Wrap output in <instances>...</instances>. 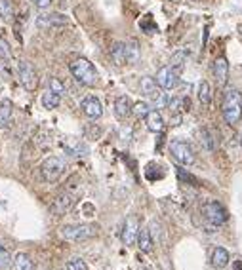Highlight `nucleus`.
Segmentation results:
<instances>
[{
	"label": "nucleus",
	"mask_w": 242,
	"mask_h": 270,
	"mask_svg": "<svg viewBox=\"0 0 242 270\" xmlns=\"http://www.w3.org/2000/svg\"><path fill=\"white\" fill-rule=\"evenodd\" d=\"M111 59H113L116 67L128 65V61H126V44L124 42H114L113 48H111Z\"/></svg>",
	"instance_id": "18"
},
{
	"label": "nucleus",
	"mask_w": 242,
	"mask_h": 270,
	"mask_svg": "<svg viewBox=\"0 0 242 270\" xmlns=\"http://www.w3.org/2000/svg\"><path fill=\"white\" fill-rule=\"evenodd\" d=\"M172 2H177V0H172Z\"/></svg>",
	"instance_id": "39"
},
{
	"label": "nucleus",
	"mask_w": 242,
	"mask_h": 270,
	"mask_svg": "<svg viewBox=\"0 0 242 270\" xmlns=\"http://www.w3.org/2000/svg\"><path fill=\"white\" fill-rule=\"evenodd\" d=\"M177 177L182 179V181H187V183H196V179L193 175H189L185 173V169H177Z\"/></svg>",
	"instance_id": "37"
},
{
	"label": "nucleus",
	"mask_w": 242,
	"mask_h": 270,
	"mask_svg": "<svg viewBox=\"0 0 242 270\" xmlns=\"http://www.w3.org/2000/svg\"><path fill=\"white\" fill-rule=\"evenodd\" d=\"M0 59L4 61H10L12 59V52H10V46H8V42L0 36Z\"/></svg>",
	"instance_id": "33"
},
{
	"label": "nucleus",
	"mask_w": 242,
	"mask_h": 270,
	"mask_svg": "<svg viewBox=\"0 0 242 270\" xmlns=\"http://www.w3.org/2000/svg\"><path fill=\"white\" fill-rule=\"evenodd\" d=\"M145 124H147L149 131H153V133H160L164 129V118L158 110H149V115L145 116Z\"/></svg>",
	"instance_id": "17"
},
{
	"label": "nucleus",
	"mask_w": 242,
	"mask_h": 270,
	"mask_svg": "<svg viewBox=\"0 0 242 270\" xmlns=\"http://www.w3.org/2000/svg\"><path fill=\"white\" fill-rule=\"evenodd\" d=\"M74 202H76V200H74L73 194H69V192H61V194H57L54 198V202L50 204V211H52L55 217L65 215V213H69V211L73 210Z\"/></svg>",
	"instance_id": "11"
},
{
	"label": "nucleus",
	"mask_w": 242,
	"mask_h": 270,
	"mask_svg": "<svg viewBox=\"0 0 242 270\" xmlns=\"http://www.w3.org/2000/svg\"><path fill=\"white\" fill-rule=\"evenodd\" d=\"M67 169V162L63 156H50L41 164V177L42 181L55 183Z\"/></svg>",
	"instance_id": "4"
},
{
	"label": "nucleus",
	"mask_w": 242,
	"mask_h": 270,
	"mask_svg": "<svg viewBox=\"0 0 242 270\" xmlns=\"http://www.w3.org/2000/svg\"><path fill=\"white\" fill-rule=\"evenodd\" d=\"M198 101L204 105V107H208L210 103H212V89H210V84L206 80H202L198 84Z\"/></svg>",
	"instance_id": "25"
},
{
	"label": "nucleus",
	"mask_w": 242,
	"mask_h": 270,
	"mask_svg": "<svg viewBox=\"0 0 242 270\" xmlns=\"http://www.w3.org/2000/svg\"><path fill=\"white\" fill-rule=\"evenodd\" d=\"M193 2H196V0H193Z\"/></svg>",
	"instance_id": "40"
},
{
	"label": "nucleus",
	"mask_w": 242,
	"mask_h": 270,
	"mask_svg": "<svg viewBox=\"0 0 242 270\" xmlns=\"http://www.w3.org/2000/svg\"><path fill=\"white\" fill-rule=\"evenodd\" d=\"M80 108H82V112H84V116L92 118V120H97V118H101V115H103V105H101V101L95 95L84 97L80 103Z\"/></svg>",
	"instance_id": "14"
},
{
	"label": "nucleus",
	"mask_w": 242,
	"mask_h": 270,
	"mask_svg": "<svg viewBox=\"0 0 242 270\" xmlns=\"http://www.w3.org/2000/svg\"><path fill=\"white\" fill-rule=\"evenodd\" d=\"M179 75H182V73H177L172 65L162 67L160 71L156 73V84H158L162 89H174L175 86H177V82H179Z\"/></svg>",
	"instance_id": "12"
},
{
	"label": "nucleus",
	"mask_w": 242,
	"mask_h": 270,
	"mask_svg": "<svg viewBox=\"0 0 242 270\" xmlns=\"http://www.w3.org/2000/svg\"><path fill=\"white\" fill-rule=\"evenodd\" d=\"M84 135H86L88 139H97V137L101 135V129L97 128L94 131V129H92V126H86V129H84Z\"/></svg>",
	"instance_id": "35"
},
{
	"label": "nucleus",
	"mask_w": 242,
	"mask_h": 270,
	"mask_svg": "<svg viewBox=\"0 0 242 270\" xmlns=\"http://www.w3.org/2000/svg\"><path fill=\"white\" fill-rule=\"evenodd\" d=\"M69 71H71V75L74 76V80L80 82L82 86H88V88H92L97 84L99 80V75H97V71H95L94 63L86 57H76V59L69 65Z\"/></svg>",
	"instance_id": "1"
},
{
	"label": "nucleus",
	"mask_w": 242,
	"mask_h": 270,
	"mask_svg": "<svg viewBox=\"0 0 242 270\" xmlns=\"http://www.w3.org/2000/svg\"><path fill=\"white\" fill-rule=\"evenodd\" d=\"M223 118L229 126H236L242 118V94L238 89H227L223 95Z\"/></svg>",
	"instance_id": "2"
},
{
	"label": "nucleus",
	"mask_w": 242,
	"mask_h": 270,
	"mask_svg": "<svg viewBox=\"0 0 242 270\" xmlns=\"http://www.w3.org/2000/svg\"><path fill=\"white\" fill-rule=\"evenodd\" d=\"M61 147L65 150V154L74 156V158H84V156L90 154V149L88 145L82 139H76V137H65L61 141Z\"/></svg>",
	"instance_id": "10"
},
{
	"label": "nucleus",
	"mask_w": 242,
	"mask_h": 270,
	"mask_svg": "<svg viewBox=\"0 0 242 270\" xmlns=\"http://www.w3.org/2000/svg\"><path fill=\"white\" fill-rule=\"evenodd\" d=\"M65 270H88V264L82 261V259H71L67 264H65Z\"/></svg>",
	"instance_id": "32"
},
{
	"label": "nucleus",
	"mask_w": 242,
	"mask_h": 270,
	"mask_svg": "<svg viewBox=\"0 0 242 270\" xmlns=\"http://www.w3.org/2000/svg\"><path fill=\"white\" fill-rule=\"evenodd\" d=\"M63 25H67V17L63 14H54V12H50V14H41L36 15V27L38 29H57V27H63Z\"/></svg>",
	"instance_id": "13"
},
{
	"label": "nucleus",
	"mask_w": 242,
	"mask_h": 270,
	"mask_svg": "<svg viewBox=\"0 0 242 270\" xmlns=\"http://www.w3.org/2000/svg\"><path fill=\"white\" fill-rule=\"evenodd\" d=\"M214 76L219 86H225L229 78V63L225 57H217L214 61Z\"/></svg>",
	"instance_id": "16"
},
{
	"label": "nucleus",
	"mask_w": 242,
	"mask_h": 270,
	"mask_svg": "<svg viewBox=\"0 0 242 270\" xmlns=\"http://www.w3.org/2000/svg\"><path fill=\"white\" fill-rule=\"evenodd\" d=\"M12 103L4 99L0 101V129H6L12 126Z\"/></svg>",
	"instance_id": "20"
},
{
	"label": "nucleus",
	"mask_w": 242,
	"mask_h": 270,
	"mask_svg": "<svg viewBox=\"0 0 242 270\" xmlns=\"http://www.w3.org/2000/svg\"><path fill=\"white\" fill-rule=\"evenodd\" d=\"M97 230H99V227L92 223L65 224V227H61L59 234L61 238H65L69 242H84V240H90V238L97 236Z\"/></svg>",
	"instance_id": "3"
},
{
	"label": "nucleus",
	"mask_w": 242,
	"mask_h": 270,
	"mask_svg": "<svg viewBox=\"0 0 242 270\" xmlns=\"http://www.w3.org/2000/svg\"><path fill=\"white\" fill-rule=\"evenodd\" d=\"M137 245L143 253H151L153 251V245H155V240L151 236V230L142 229L139 230V236H137Z\"/></svg>",
	"instance_id": "21"
},
{
	"label": "nucleus",
	"mask_w": 242,
	"mask_h": 270,
	"mask_svg": "<svg viewBox=\"0 0 242 270\" xmlns=\"http://www.w3.org/2000/svg\"><path fill=\"white\" fill-rule=\"evenodd\" d=\"M168 108L174 115H177V112H182V110L189 108V99H185V97H170Z\"/></svg>",
	"instance_id": "26"
},
{
	"label": "nucleus",
	"mask_w": 242,
	"mask_h": 270,
	"mask_svg": "<svg viewBox=\"0 0 242 270\" xmlns=\"http://www.w3.org/2000/svg\"><path fill=\"white\" fill-rule=\"evenodd\" d=\"M202 135V143H204V147L208 150H215V139H214V133H212V129L210 128H204L200 131Z\"/></svg>",
	"instance_id": "28"
},
{
	"label": "nucleus",
	"mask_w": 242,
	"mask_h": 270,
	"mask_svg": "<svg viewBox=\"0 0 242 270\" xmlns=\"http://www.w3.org/2000/svg\"><path fill=\"white\" fill-rule=\"evenodd\" d=\"M149 110H151V107H149V103H145V101H139L134 105V115L137 116V118H145V116L149 115Z\"/></svg>",
	"instance_id": "31"
},
{
	"label": "nucleus",
	"mask_w": 242,
	"mask_h": 270,
	"mask_svg": "<svg viewBox=\"0 0 242 270\" xmlns=\"http://www.w3.org/2000/svg\"><path fill=\"white\" fill-rule=\"evenodd\" d=\"M235 270H242V261H238V263L235 264Z\"/></svg>",
	"instance_id": "38"
},
{
	"label": "nucleus",
	"mask_w": 242,
	"mask_h": 270,
	"mask_svg": "<svg viewBox=\"0 0 242 270\" xmlns=\"http://www.w3.org/2000/svg\"><path fill=\"white\" fill-rule=\"evenodd\" d=\"M231 261V257H229V251L225 248H215L212 251V266L214 268H225Z\"/></svg>",
	"instance_id": "19"
},
{
	"label": "nucleus",
	"mask_w": 242,
	"mask_h": 270,
	"mask_svg": "<svg viewBox=\"0 0 242 270\" xmlns=\"http://www.w3.org/2000/svg\"><path fill=\"white\" fill-rule=\"evenodd\" d=\"M170 154L175 158V162L183 166H193L195 164V150L191 149V145L183 139H172L170 141Z\"/></svg>",
	"instance_id": "6"
},
{
	"label": "nucleus",
	"mask_w": 242,
	"mask_h": 270,
	"mask_svg": "<svg viewBox=\"0 0 242 270\" xmlns=\"http://www.w3.org/2000/svg\"><path fill=\"white\" fill-rule=\"evenodd\" d=\"M12 270H33V261L27 253H17L12 259Z\"/></svg>",
	"instance_id": "23"
},
{
	"label": "nucleus",
	"mask_w": 242,
	"mask_h": 270,
	"mask_svg": "<svg viewBox=\"0 0 242 270\" xmlns=\"http://www.w3.org/2000/svg\"><path fill=\"white\" fill-rule=\"evenodd\" d=\"M0 17H2V21H8V23L14 19V8H12L10 0H0Z\"/></svg>",
	"instance_id": "27"
},
{
	"label": "nucleus",
	"mask_w": 242,
	"mask_h": 270,
	"mask_svg": "<svg viewBox=\"0 0 242 270\" xmlns=\"http://www.w3.org/2000/svg\"><path fill=\"white\" fill-rule=\"evenodd\" d=\"M139 88H142V94L147 97L149 101H153L156 105V108H164L168 105L170 97L166 94H162V88L156 84L155 78L151 76H143L142 82H139Z\"/></svg>",
	"instance_id": "5"
},
{
	"label": "nucleus",
	"mask_w": 242,
	"mask_h": 270,
	"mask_svg": "<svg viewBox=\"0 0 242 270\" xmlns=\"http://www.w3.org/2000/svg\"><path fill=\"white\" fill-rule=\"evenodd\" d=\"M202 215H204V219H206V223L215 224V227H221V224H225L227 223V219H229L227 210H225L219 202H215V200L206 202L204 206H202Z\"/></svg>",
	"instance_id": "7"
},
{
	"label": "nucleus",
	"mask_w": 242,
	"mask_h": 270,
	"mask_svg": "<svg viewBox=\"0 0 242 270\" xmlns=\"http://www.w3.org/2000/svg\"><path fill=\"white\" fill-rule=\"evenodd\" d=\"M48 88L52 89V92H55V94H59V95L65 94V86H63L57 78H50V80H48Z\"/></svg>",
	"instance_id": "34"
},
{
	"label": "nucleus",
	"mask_w": 242,
	"mask_h": 270,
	"mask_svg": "<svg viewBox=\"0 0 242 270\" xmlns=\"http://www.w3.org/2000/svg\"><path fill=\"white\" fill-rule=\"evenodd\" d=\"M17 76H19L21 86L27 89V92H33V89L38 86L36 71H34L33 65H31L29 61H19V63H17Z\"/></svg>",
	"instance_id": "8"
},
{
	"label": "nucleus",
	"mask_w": 242,
	"mask_h": 270,
	"mask_svg": "<svg viewBox=\"0 0 242 270\" xmlns=\"http://www.w3.org/2000/svg\"><path fill=\"white\" fill-rule=\"evenodd\" d=\"M134 112V105H132V99L128 95H118L114 99V116L118 120H126L130 115Z\"/></svg>",
	"instance_id": "15"
},
{
	"label": "nucleus",
	"mask_w": 242,
	"mask_h": 270,
	"mask_svg": "<svg viewBox=\"0 0 242 270\" xmlns=\"http://www.w3.org/2000/svg\"><path fill=\"white\" fill-rule=\"evenodd\" d=\"M139 230H142L139 219L135 215H130L128 219L124 221V227H122V242H124V245H134V243L137 242Z\"/></svg>",
	"instance_id": "9"
},
{
	"label": "nucleus",
	"mask_w": 242,
	"mask_h": 270,
	"mask_svg": "<svg viewBox=\"0 0 242 270\" xmlns=\"http://www.w3.org/2000/svg\"><path fill=\"white\" fill-rule=\"evenodd\" d=\"M59 103H61V95L55 94V92H52L50 88L42 94V105H44V108H48V110L59 107Z\"/></svg>",
	"instance_id": "24"
},
{
	"label": "nucleus",
	"mask_w": 242,
	"mask_h": 270,
	"mask_svg": "<svg viewBox=\"0 0 242 270\" xmlns=\"http://www.w3.org/2000/svg\"><path fill=\"white\" fill-rule=\"evenodd\" d=\"M12 266V257L8 253V250L0 243V270H6Z\"/></svg>",
	"instance_id": "29"
},
{
	"label": "nucleus",
	"mask_w": 242,
	"mask_h": 270,
	"mask_svg": "<svg viewBox=\"0 0 242 270\" xmlns=\"http://www.w3.org/2000/svg\"><path fill=\"white\" fill-rule=\"evenodd\" d=\"M124 44H126V61H128V65L137 63V61H139V55H142V52H139V44H137L135 40H126Z\"/></svg>",
	"instance_id": "22"
},
{
	"label": "nucleus",
	"mask_w": 242,
	"mask_h": 270,
	"mask_svg": "<svg viewBox=\"0 0 242 270\" xmlns=\"http://www.w3.org/2000/svg\"><path fill=\"white\" fill-rule=\"evenodd\" d=\"M172 67L177 73H183V67H185V52H177V54L172 55Z\"/></svg>",
	"instance_id": "30"
},
{
	"label": "nucleus",
	"mask_w": 242,
	"mask_h": 270,
	"mask_svg": "<svg viewBox=\"0 0 242 270\" xmlns=\"http://www.w3.org/2000/svg\"><path fill=\"white\" fill-rule=\"evenodd\" d=\"M33 2V6H36L38 10H46V8H50V4L54 2V0H31Z\"/></svg>",
	"instance_id": "36"
}]
</instances>
